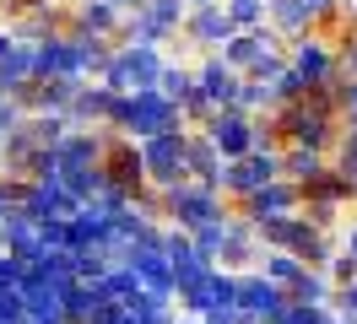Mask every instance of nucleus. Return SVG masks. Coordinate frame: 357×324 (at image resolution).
I'll return each mask as SVG.
<instances>
[{
  "label": "nucleus",
  "instance_id": "f03ea898",
  "mask_svg": "<svg viewBox=\"0 0 357 324\" xmlns=\"http://www.w3.org/2000/svg\"><path fill=\"white\" fill-rule=\"evenodd\" d=\"M292 70L303 76L309 86H325L335 76V54H331V43H319V38H303L298 49H292Z\"/></svg>",
  "mask_w": 357,
  "mask_h": 324
},
{
  "label": "nucleus",
  "instance_id": "1a4fd4ad",
  "mask_svg": "<svg viewBox=\"0 0 357 324\" xmlns=\"http://www.w3.org/2000/svg\"><path fill=\"white\" fill-rule=\"evenodd\" d=\"M347 259H352V265H357V227H352V233H347Z\"/></svg>",
  "mask_w": 357,
  "mask_h": 324
},
{
  "label": "nucleus",
  "instance_id": "0eeeda50",
  "mask_svg": "<svg viewBox=\"0 0 357 324\" xmlns=\"http://www.w3.org/2000/svg\"><path fill=\"white\" fill-rule=\"evenodd\" d=\"M114 22H119V11H114L109 0H92V6H82V27H87V33H109Z\"/></svg>",
  "mask_w": 357,
  "mask_h": 324
},
{
  "label": "nucleus",
  "instance_id": "423d86ee",
  "mask_svg": "<svg viewBox=\"0 0 357 324\" xmlns=\"http://www.w3.org/2000/svg\"><path fill=\"white\" fill-rule=\"evenodd\" d=\"M266 276L276 281V286H298V281H303V259L292 254H266Z\"/></svg>",
  "mask_w": 357,
  "mask_h": 324
},
{
  "label": "nucleus",
  "instance_id": "f257e3e1",
  "mask_svg": "<svg viewBox=\"0 0 357 324\" xmlns=\"http://www.w3.org/2000/svg\"><path fill=\"white\" fill-rule=\"evenodd\" d=\"M211 141H217V151H227V157H249L255 151V125H249L238 108H222V114H211Z\"/></svg>",
  "mask_w": 357,
  "mask_h": 324
},
{
  "label": "nucleus",
  "instance_id": "39448f33",
  "mask_svg": "<svg viewBox=\"0 0 357 324\" xmlns=\"http://www.w3.org/2000/svg\"><path fill=\"white\" fill-rule=\"evenodd\" d=\"M222 11L233 17V27H238V33H255V27H260V17L271 11V0H227Z\"/></svg>",
  "mask_w": 357,
  "mask_h": 324
},
{
  "label": "nucleus",
  "instance_id": "20e7f679",
  "mask_svg": "<svg viewBox=\"0 0 357 324\" xmlns=\"http://www.w3.org/2000/svg\"><path fill=\"white\" fill-rule=\"evenodd\" d=\"M271 27H276V33H287V38H303V33L314 27L309 0H271Z\"/></svg>",
  "mask_w": 357,
  "mask_h": 324
},
{
  "label": "nucleus",
  "instance_id": "7ed1b4c3",
  "mask_svg": "<svg viewBox=\"0 0 357 324\" xmlns=\"http://www.w3.org/2000/svg\"><path fill=\"white\" fill-rule=\"evenodd\" d=\"M184 27H190V38H201V43H227L233 33H238L222 6H195V11L184 17Z\"/></svg>",
  "mask_w": 357,
  "mask_h": 324
},
{
  "label": "nucleus",
  "instance_id": "6e6552de",
  "mask_svg": "<svg viewBox=\"0 0 357 324\" xmlns=\"http://www.w3.org/2000/svg\"><path fill=\"white\" fill-rule=\"evenodd\" d=\"M341 114H347V125H357V86H347V98H341Z\"/></svg>",
  "mask_w": 357,
  "mask_h": 324
}]
</instances>
